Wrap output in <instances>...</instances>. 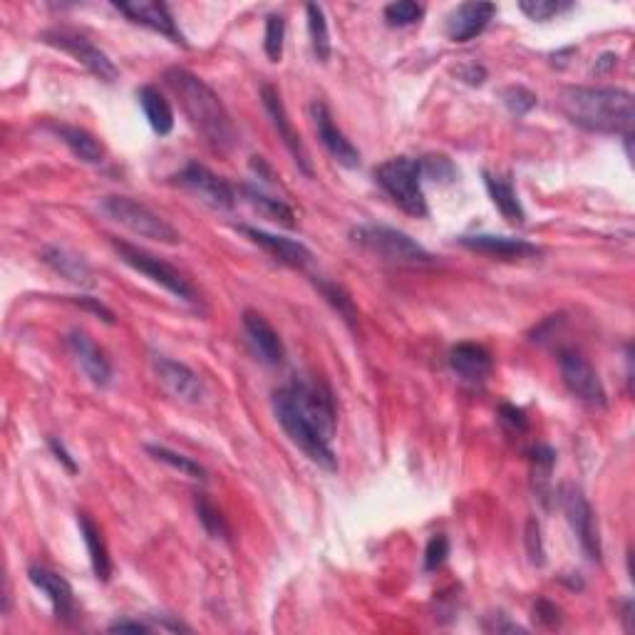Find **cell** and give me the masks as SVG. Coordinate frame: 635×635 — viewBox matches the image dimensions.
<instances>
[{
	"label": "cell",
	"mask_w": 635,
	"mask_h": 635,
	"mask_svg": "<svg viewBox=\"0 0 635 635\" xmlns=\"http://www.w3.org/2000/svg\"><path fill=\"white\" fill-rule=\"evenodd\" d=\"M164 80H167L169 90L177 95L184 115L189 117L191 127L204 137V142L219 154L231 152L236 147L239 132H236L229 110L221 102V97L201 77L184 70V67L167 70L164 72Z\"/></svg>",
	"instance_id": "obj_1"
},
{
	"label": "cell",
	"mask_w": 635,
	"mask_h": 635,
	"mask_svg": "<svg viewBox=\"0 0 635 635\" xmlns=\"http://www.w3.org/2000/svg\"><path fill=\"white\" fill-rule=\"evenodd\" d=\"M559 110L571 125L586 132L616 134V137L633 134V95L621 87H564L559 92Z\"/></svg>",
	"instance_id": "obj_2"
},
{
	"label": "cell",
	"mask_w": 635,
	"mask_h": 635,
	"mask_svg": "<svg viewBox=\"0 0 635 635\" xmlns=\"http://www.w3.org/2000/svg\"><path fill=\"white\" fill-rule=\"evenodd\" d=\"M273 412H276L278 425L283 427L288 440L301 449V452L306 454L313 464L328 469V472H335V469H338V457H335L330 442L320 435L306 417H303V412L296 407L288 387H281V390L273 395Z\"/></svg>",
	"instance_id": "obj_3"
},
{
	"label": "cell",
	"mask_w": 635,
	"mask_h": 635,
	"mask_svg": "<svg viewBox=\"0 0 635 635\" xmlns=\"http://www.w3.org/2000/svg\"><path fill=\"white\" fill-rule=\"evenodd\" d=\"M100 211L110 221L120 224L122 229L132 231L134 236H142V239L159 241V244L167 246H177L182 241V234L167 219H162L147 204L129 199V196H105L100 201Z\"/></svg>",
	"instance_id": "obj_4"
},
{
	"label": "cell",
	"mask_w": 635,
	"mask_h": 635,
	"mask_svg": "<svg viewBox=\"0 0 635 635\" xmlns=\"http://www.w3.org/2000/svg\"><path fill=\"white\" fill-rule=\"evenodd\" d=\"M375 179L382 189L390 194V199L400 206L405 214L427 216V201L425 191H422V169L420 159L410 157H395L382 162L375 169Z\"/></svg>",
	"instance_id": "obj_5"
},
{
	"label": "cell",
	"mask_w": 635,
	"mask_h": 635,
	"mask_svg": "<svg viewBox=\"0 0 635 635\" xmlns=\"http://www.w3.org/2000/svg\"><path fill=\"white\" fill-rule=\"evenodd\" d=\"M353 241L363 246V249H368L370 254L385 258L390 263L415 266V263L432 261L430 251L425 246H420L415 239L402 234V231L390 229V226H358L353 231Z\"/></svg>",
	"instance_id": "obj_6"
},
{
	"label": "cell",
	"mask_w": 635,
	"mask_h": 635,
	"mask_svg": "<svg viewBox=\"0 0 635 635\" xmlns=\"http://www.w3.org/2000/svg\"><path fill=\"white\" fill-rule=\"evenodd\" d=\"M110 244H112V249L117 251V256L122 258V263H127L129 268H134V271L142 273V276L152 278L154 283H159L162 288H167L172 296L182 298V301H187V303H196L194 286H191L187 278H184L182 273L177 271V268L169 266L167 261L147 254V251H142L139 246L127 244V241L112 239Z\"/></svg>",
	"instance_id": "obj_7"
},
{
	"label": "cell",
	"mask_w": 635,
	"mask_h": 635,
	"mask_svg": "<svg viewBox=\"0 0 635 635\" xmlns=\"http://www.w3.org/2000/svg\"><path fill=\"white\" fill-rule=\"evenodd\" d=\"M43 43L53 45V48L63 50V53L72 55L80 65H85L97 80L102 82H115L120 77L117 65L107 58V53H102L92 40H87L85 35L72 33V30H48L43 33Z\"/></svg>",
	"instance_id": "obj_8"
},
{
	"label": "cell",
	"mask_w": 635,
	"mask_h": 635,
	"mask_svg": "<svg viewBox=\"0 0 635 635\" xmlns=\"http://www.w3.org/2000/svg\"><path fill=\"white\" fill-rule=\"evenodd\" d=\"M293 402H296L298 410L303 412L308 422L325 437L328 442H333L335 437V407L330 390L318 380H296L288 385Z\"/></svg>",
	"instance_id": "obj_9"
},
{
	"label": "cell",
	"mask_w": 635,
	"mask_h": 635,
	"mask_svg": "<svg viewBox=\"0 0 635 635\" xmlns=\"http://www.w3.org/2000/svg\"><path fill=\"white\" fill-rule=\"evenodd\" d=\"M559 502L566 519H569L573 534L578 536V544L586 551L588 559L601 561V534H598V521L581 489L573 487V484H564L559 492Z\"/></svg>",
	"instance_id": "obj_10"
},
{
	"label": "cell",
	"mask_w": 635,
	"mask_h": 635,
	"mask_svg": "<svg viewBox=\"0 0 635 635\" xmlns=\"http://www.w3.org/2000/svg\"><path fill=\"white\" fill-rule=\"evenodd\" d=\"M559 368L564 385L569 387L571 395H576L578 400L591 407H606V387H603L601 378H598L596 368L581 353H576V350H561Z\"/></svg>",
	"instance_id": "obj_11"
},
{
	"label": "cell",
	"mask_w": 635,
	"mask_h": 635,
	"mask_svg": "<svg viewBox=\"0 0 635 635\" xmlns=\"http://www.w3.org/2000/svg\"><path fill=\"white\" fill-rule=\"evenodd\" d=\"M174 184L191 191V194L199 196L204 204L214 206V209H231V206L236 204L234 189H231L224 179L216 177L211 169H206L204 164L189 162L187 167L174 177Z\"/></svg>",
	"instance_id": "obj_12"
},
{
	"label": "cell",
	"mask_w": 635,
	"mask_h": 635,
	"mask_svg": "<svg viewBox=\"0 0 635 635\" xmlns=\"http://www.w3.org/2000/svg\"><path fill=\"white\" fill-rule=\"evenodd\" d=\"M115 8L120 10L122 15H127L132 23L144 25V28H149V30H154V33L169 38L172 43L182 45V48H189L187 40H184V33L179 30L177 20H174L172 10H169V5L149 3V0H132V3L120 0V3H115Z\"/></svg>",
	"instance_id": "obj_13"
},
{
	"label": "cell",
	"mask_w": 635,
	"mask_h": 635,
	"mask_svg": "<svg viewBox=\"0 0 635 635\" xmlns=\"http://www.w3.org/2000/svg\"><path fill=\"white\" fill-rule=\"evenodd\" d=\"M154 373H157V380L162 382L164 390L172 397H177L179 402L199 405L204 400V382L189 365L159 355V358H154Z\"/></svg>",
	"instance_id": "obj_14"
},
{
	"label": "cell",
	"mask_w": 635,
	"mask_h": 635,
	"mask_svg": "<svg viewBox=\"0 0 635 635\" xmlns=\"http://www.w3.org/2000/svg\"><path fill=\"white\" fill-rule=\"evenodd\" d=\"M311 117H313V125H316V134H318L320 144L328 149L330 157L348 169L360 167V152L353 147V142H350V139L345 137V134L340 132L338 127H335L333 115H330L328 105H325V102H318V100L313 102Z\"/></svg>",
	"instance_id": "obj_15"
},
{
	"label": "cell",
	"mask_w": 635,
	"mask_h": 635,
	"mask_svg": "<svg viewBox=\"0 0 635 635\" xmlns=\"http://www.w3.org/2000/svg\"><path fill=\"white\" fill-rule=\"evenodd\" d=\"M261 100H263V107H266L268 117H271L273 127H276L278 137L283 139V144L288 147V152L293 154V159H296V164L301 167V172L311 177V162H308V152L301 142V134L296 132L293 122L288 120L286 105H283V100H281V95H278L276 87L263 85L261 87Z\"/></svg>",
	"instance_id": "obj_16"
},
{
	"label": "cell",
	"mask_w": 635,
	"mask_h": 635,
	"mask_svg": "<svg viewBox=\"0 0 635 635\" xmlns=\"http://www.w3.org/2000/svg\"><path fill=\"white\" fill-rule=\"evenodd\" d=\"M67 348H70L72 358L80 365L82 373L87 375V380L97 387H107L112 382V365L107 360V355L102 353L100 345L90 338L82 330H72L67 335Z\"/></svg>",
	"instance_id": "obj_17"
},
{
	"label": "cell",
	"mask_w": 635,
	"mask_h": 635,
	"mask_svg": "<svg viewBox=\"0 0 635 635\" xmlns=\"http://www.w3.org/2000/svg\"><path fill=\"white\" fill-rule=\"evenodd\" d=\"M28 578L38 591L48 596L55 618L63 623H72V618H75V591H72L70 581L60 573L45 569V566H30Z\"/></svg>",
	"instance_id": "obj_18"
},
{
	"label": "cell",
	"mask_w": 635,
	"mask_h": 635,
	"mask_svg": "<svg viewBox=\"0 0 635 635\" xmlns=\"http://www.w3.org/2000/svg\"><path fill=\"white\" fill-rule=\"evenodd\" d=\"M497 13L494 3H462L447 18V38L452 43H469L484 33L489 20Z\"/></svg>",
	"instance_id": "obj_19"
},
{
	"label": "cell",
	"mask_w": 635,
	"mask_h": 635,
	"mask_svg": "<svg viewBox=\"0 0 635 635\" xmlns=\"http://www.w3.org/2000/svg\"><path fill=\"white\" fill-rule=\"evenodd\" d=\"M459 244L477 254L502 258V261H519V258H534L541 256L539 246L529 244L524 239H511V236H494V234H477V236H462Z\"/></svg>",
	"instance_id": "obj_20"
},
{
	"label": "cell",
	"mask_w": 635,
	"mask_h": 635,
	"mask_svg": "<svg viewBox=\"0 0 635 635\" xmlns=\"http://www.w3.org/2000/svg\"><path fill=\"white\" fill-rule=\"evenodd\" d=\"M239 231L244 236H249L256 246H261L268 256H273L276 261L286 263L291 268H306L313 261L311 249L301 244V241L286 239V236L268 234L263 229H254V226H239Z\"/></svg>",
	"instance_id": "obj_21"
},
{
	"label": "cell",
	"mask_w": 635,
	"mask_h": 635,
	"mask_svg": "<svg viewBox=\"0 0 635 635\" xmlns=\"http://www.w3.org/2000/svg\"><path fill=\"white\" fill-rule=\"evenodd\" d=\"M241 323H244V330L251 338V343H254L256 353L261 355L266 363L281 365L283 358H286V348H283V340L281 335L276 333V328H273V325L268 323L261 313L251 311V308L249 311H244Z\"/></svg>",
	"instance_id": "obj_22"
},
{
	"label": "cell",
	"mask_w": 635,
	"mask_h": 635,
	"mask_svg": "<svg viewBox=\"0 0 635 635\" xmlns=\"http://www.w3.org/2000/svg\"><path fill=\"white\" fill-rule=\"evenodd\" d=\"M449 365L467 382H484L492 373V355L477 343H459L449 353Z\"/></svg>",
	"instance_id": "obj_23"
},
{
	"label": "cell",
	"mask_w": 635,
	"mask_h": 635,
	"mask_svg": "<svg viewBox=\"0 0 635 635\" xmlns=\"http://www.w3.org/2000/svg\"><path fill=\"white\" fill-rule=\"evenodd\" d=\"M77 524H80L82 541H85L87 554H90L92 571H95V576L100 578L102 583H107L112 576V559H110V551H107L105 539H102L100 526H97L87 514H77Z\"/></svg>",
	"instance_id": "obj_24"
},
{
	"label": "cell",
	"mask_w": 635,
	"mask_h": 635,
	"mask_svg": "<svg viewBox=\"0 0 635 635\" xmlns=\"http://www.w3.org/2000/svg\"><path fill=\"white\" fill-rule=\"evenodd\" d=\"M55 134L70 147V152L75 154L80 162L85 164H102L105 159V147L100 144V139L95 134H90L82 127H72V125H50Z\"/></svg>",
	"instance_id": "obj_25"
},
{
	"label": "cell",
	"mask_w": 635,
	"mask_h": 635,
	"mask_svg": "<svg viewBox=\"0 0 635 635\" xmlns=\"http://www.w3.org/2000/svg\"><path fill=\"white\" fill-rule=\"evenodd\" d=\"M137 97L149 127H152L159 137H167L174 129V110L172 105H169L167 97H164L154 85H144L142 90L137 92Z\"/></svg>",
	"instance_id": "obj_26"
},
{
	"label": "cell",
	"mask_w": 635,
	"mask_h": 635,
	"mask_svg": "<svg viewBox=\"0 0 635 635\" xmlns=\"http://www.w3.org/2000/svg\"><path fill=\"white\" fill-rule=\"evenodd\" d=\"M43 261L48 263L53 271H58L60 276L67 278V281L75 283V286H82V288L95 286V278H92L90 266L82 261V256L70 254V251L58 249V246H48V249L43 251Z\"/></svg>",
	"instance_id": "obj_27"
},
{
	"label": "cell",
	"mask_w": 635,
	"mask_h": 635,
	"mask_svg": "<svg viewBox=\"0 0 635 635\" xmlns=\"http://www.w3.org/2000/svg\"><path fill=\"white\" fill-rule=\"evenodd\" d=\"M484 187H487L489 196H492L494 206L499 209V214L509 221V224H524L526 221V211L521 206L519 196H516L514 184L509 179L494 177V174L484 172Z\"/></svg>",
	"instance_id": "obj_28"
},
{
	"label": "cell",
	"mask_w": 635,
	"mask_h": 635,
	"mask_svg": "<svg viewBox=\"0 0 635 635\" xmlns=\"http://www.w3.org/2000/svg\"><path fill=\"white\" fill-rule=\"evenodd\" d=\"M244 194H246V199H249V204L254 206V209L261 211L266 219L278 221V224L288 226V229H293V226H296V214H293L291 206L283 204L281 199H276V196H268V194H263L261 189H251V187H244Z\"/></svg>",
	"instance_id": "obj_29"
},
{
	"label": "cell",
	"mask_w": 635,
	"mask_h": 635,
	"mask_svg": "<svg viewBox=\"0 0 635 635\" xmlns=\"http://www.w3.org/2000/svg\"><path fill=\"white\" fill-rule=\"evenodd\" d=\"M308 15V33H311V45L313 53L320 63H328L330 53H333V45H330V33H328V20H325L323 8L316 3L306 5Z\"/></svg>",
	"instance_id": "obj_30"
},
{
	"label": "cell",
	"mask_w": 635,
	"mask_h": 635,
	"mask_svg": "<svg viewBox=\"0 0 635 635\" xmlns=\"http://www.w3.org/2000/svg\"><path fill=\"white\" fill-rule=\"evenodd\" d=\"M194 507H196V516H199L201 526H204V531L211 536V539L229 541L231 536L229 524H226L224 514H221L219 507H216L206 494H199V497H196Z\"/></svg>",
	"instance_id": "obj_31"
},
{
	"label": "cell",
	"mask_w": 635,
	"mask_h": 635,
	"mask_svg": "<svg viewBox=\"0 0 635 635\" xmlns=\"http://www.w3.org/2000/svg\"><path fill=\"white\" fill-rule=\"evenodd\" d=\"M147 452L152 454L157 462L167 464V467L177 469L179 474H184V477H191V479H206V469L201 467L199 462H194V459L187 457V454H179L174 452V449L169 447H157V445H149Z\"/></svg>",
	"instance_id": "obj_32"
},
{
	"label": "cell",
	"mask_w": 635,
	"mask_h": 635,
	"mask_svg": "<svg viewBox=\"0 0 635 635\" xmlns=\"http://www.w3.org/2000/svg\"><path fill=\"white\" fill-rule=\"evenodd\" d=\"M531 462H534V487L536 492L541 494V499H546V492H549V482H551V472H554L556 464V452L551 447L541 445L531 452Z\"/></svg>",
	"instance_id": "obj_33"
},
{
	"label": "cell",
	"mask_w": 635,
	"mask_h": 635,
	"mask_svg": "<svg viewBox=\"0 0 635 635\" xmlns=\"http://www.w3.org/2000/svg\"><path fill=\"white\" fill-rule=\"evenodd\" d=\"M283 43H286V20L283 15H268L266 18V35H263V50H266L271 63H281Z\"/></svg>",
	"instance_id": "obj_34"
},
{
	"label": "cell",
	"mask_w": 635,
	"mask_h": 635,
	"mask_svg": "<svg viewBox=\"0 0 635 635\" xmlns=\"http://www.w3.org/2000/svg\"><path fill=\"white\" fill-rule=\"evenodd\" d=\"M316 286L320 288V293L325 296V301L330 303V306L335 308V311L340 313L345 320H348L350 325L358 320V308H355L353 298L348 296V293L343 291V288L338 286V283H328V281H316Z\"/></svg>",
	"instance_id": "obj_35"
},
{
	"label": "cell",
	"mask_w": 635,
	"mask_h": 635,
	"mask_svg": "<svg viewBox=\"0 0 635 635\" xmlns=\"http://www.w3.org/2000/svg\"><path fill=\"white\" fill-rule=\"evenodd\" d=\"M571 8V3H561V0H521L519 3L521 13L529 20H536V23H546V20L556 18V15L566 13Z\"/></svg>",
	"instance_id": "obj_36"
},
{
	"label": "cell",
	"mask_w": 635,
	"mask_h": 635,
	"mask_svg": "<svg viewBox=\"0 0 635 635\" xmlns=\"http://www.w3.org/2000/svg\"><path fill=\"white\" fill-rule=\"evenodd\" d=\"M425 15V8L420 3H412V0H397L385 8V20L390 25H412Z\"/></svg>",
	"instance_id": "obj_37"
},
{
	"label": "cell",
	"mask_w": 635,
	"mask_h": 635,
	"mask_svg": "<svg viewBox=\"0 0 635 635\" xmlns=\"http://www.w3.org/2000/svg\"><path fill=\"white\" fill-rule=\"evenodd\" d=\"M502 100H504V105H507V110L511 112V115H516V117L529 115V112L536 107L534 92L526 90V87H521V85L507 87V90L502 92Z\"/></svg>",
	"instance_id": "obj_38"
},
{
	"label": "cell",
	"mask_w": 635,
	"mask_h": 635,
	"mask_svg": "<svg viewBox=\"0 0 635 635\" xmlns=\"http://www.w3.org/2000/svg\"><path fill=\"white\" fill-rule=\"evenodd\" d=\"M422 177L435 179V182H452L454 179V164L449 162L445 154H430V157L420 159Z\"/></svg>",
	"instance_id": "obj_39"
},
{
	"label": "cell",
	"mask_w": 635,
	"mask_h": 635,
	"mask_svg": "<svg viewBox=\"0 0 635 635\" xmlns=\"http://www.w3.org/2000/svg\"><path fill=\"white\" fill-rule=\"evenodd\" d=\"M524 541H526V554H529L531 564L544 566L546 564V549H544V539H541V526L536 519L526 521Z\"/></svg>",
	"instance_id": "obj_40"
},
{
	"label": "cell",
	"mask_w": 635,
	"mask_h": 635,
	"mask_svg": "<svg viewBox=\"0 0 635 635\" xmlns=\"http://www.w3.org/2000/svg\"><path fill=\"white\" fill-rule=\"evenodd\" d=\"M447 556H449V539H447V536H442V534L432 536L430 544H427V549H425V571L442 569V566H445V561H447Z\"/></svg>",
	"instance_id": "obj_41"
},
{
	"label": "cell",
	"mask_w": 635,
	"mask_h": 635,
	"mask_svg": "<svg viewBox=\"0 0 635 635\" xmlns=\"http://www.w3.org/2000/svg\"><path fill=\"white\" fill-rule=\"evenodd\" d=\"M499 417H502V422L511 432H526V427H529V420H526L524 410H519V407L514 405L499 407Z\"/></svg>",
	"instance_id": "obj_42"
},
{
	"label": "cell",
	"mask_w": 635,
	"mask_h": 635,
	"mask_svg": "<svg viewBox=\"0 0 635 635\" xmlns=\"http://www.w3.org/2000/svg\"><path fill=\"white\" fill-rule=\"evenodd\" d=\"M72 303H75V306H80L82 311H90V313H95L97 318H102L105 320V323H115V313L110 311V308L105 306V303H100L97 301V298H87V296H82V298H70Z\"/></svg>",
	"instance_id": "obj_43"
},
{
	"label": "cell",
	"mask_w": 635,
	"mask_h": 635,
	"mask_svg": "<svg viewBox=\"0 0 635 635\" xmlns=\"http://www.w3.org/2000/svg\"><path fill=\"white\" fill-rule=\"evenodd\" d=\"M534 618L539 623H544V626H556V623H559V608H556L551 601H544V598H541V601H536L534 606Z\"/></svg>",
	"instance_id": "obj_44"
},
{
	"label": "cell",
	"mask_w": 635,
	"mask_h": 635,
	"mask_svg": "<svg viewBox=\"0 0 635 635\" xmlns=\"http://www.w3.org/2000/svg\"><path fill=\"white\" fill-rule=\"evenodd\" d=\"M457 75L462 77V80L467 82V85H482V82L487 80V70H484V67H482V65H477V63L459 67Z\"/></svg>",
	"instance_id": "obj_45"
},
{
	"label": "cell",
	"mask_w": 635,
	"mask_h": 635,
	"mask_svg": "<svg viewBox=\"0 0 635 635\" xmlns=\"http://www.w3.org/2000/svg\"><path fill=\"white\" fill-rule=\"evenodd\" d=\"M107 631L110 633H149L152 631V626H147V623H142V621H117V623H112Z\"/></svg>",
	"instance_id": "obj_46"
},
{
	"label": "cell",
	"mask_w": 635,
	"mask_h": 635,
	"mask_svg": "<svg viewBox=\"0 0 635 635\" xmlns=\"http://www.w3.org/2000/svg\"><path fill=\"white\" fill-rule=\"evenodd\" d=\"M48 445H50V449H53V454H55V457H58V459H60V462H63V464H65V467H67V469H70V472H72V474H75V472H77V464H75V459H72V457H70V454H67V449H65V445H63V442H58V440H55V437H53V440H48Z\"/></svg>",
	"instance_id": "obj_47"
}]
</instances>
